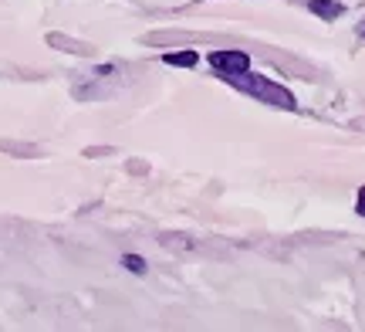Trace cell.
<instances>
[{"mask_svg": "<svg viewBox=\"0 0 365 332\" xmlns=\"http://www.w3.org/2000/svg\"><path fill=\"white\" fill-rule=\"evenodd\" d=\"M227 85H234L237 92L250 95V99H257V102H264V106H277V109H287V112H294L298 109V99L287 92L284 85H277V81H271L267 75H254V71H234V75H220Z\"/></svg>", "mask_w": 365, "mask_h": 332, "instance_id": "obj_1", "label": "cell"}, {"mask_svg": "<svg viewBox=\"0 0 365 332\" xmlns=\"http://www.w3.org/2000/svg\"><path fill=\"white\" fill-rule=\"evenodd\" d=\"M308 11L318 14L322 21H339L341 14H345V7H341L339 0H312V4H308Z\"/></svg>", "mask_w": 365, "mask_h": 332, "instance_id": "obj_3", "label": "cell"}, {"mask_svg": "<svg viewBox=\"0 0 365 332\" xmlns=\"http://www.w3.org/2000/svg\"><path fill=\"white\" fill-rule=\"evenodd\" d=\"M163 61H166V65H173V68H193L196 61H200V54L186 48V51H170Z\"/></svg>", "mask_w": 365, "mask_h": 332, "instance_id": "obj_4", "label": "cell"}, {"mask_svg": "<svg viewBox=\"0 0 365 332\" xmlns=\"http://www.w3.org/2000/svg\"><path fill=\"white\" fill-rule=\"evenodd\" d=\"M0 149H4V153H27V156H34V153H38L34 146H17V143H0Z\"/></svg>", "mask_w": 365, "mask_h": 332, "instance_id": "obj_6", "label": "cell"}, {"mask_svg": "<svg viewBox=\"0 0 365 332\" xmlns=\"http://www.w3.org/2000/svg\"><path fill=\"white\" fill-rule=\"evenodd\" d=\"M122 265L129 268L132 275H145V271H149V265H145V258H139V254H125V258H122Z\"/></svg>", "mask_w": 365, "mask_h": 332, "instance_id": "obj_5", "label": "cell"}, {"mask_svg": "<svg viewBox=\"0 0 365 332\" xmlns=\"http://www.w3.org/2000/svg\"><path fill=\"white\" fill-rule=\"evenodd\" d=\"M210 68L217 71V75H234V71H247L250 68V58L247 51H210Z\"/></svg>", "mask_w": 365, "mask_h": 332, "instance_id": "obj_2", "label": "cell"}, {"mask_svg": "<svg viewBox=\"0 0 365 332\" xmlns=\"http://www.w3.org/2000/svg\"><path fill=\"white\" fill-rule=\"evenodd\" d=\"M355 211H359V213H362V217H365V186H362V190H359V200H355Z\"/></svg>", "mask_w": 365, "mask_h": 332, "instance_id": "obj_7", "label": "cell"}]
</instances>
